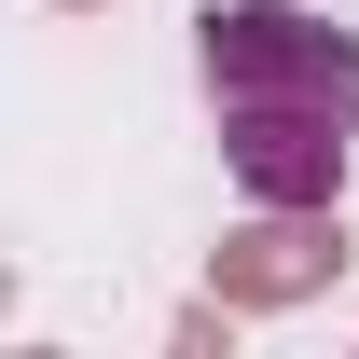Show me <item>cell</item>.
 Returning <instances> with one entry per match:
<instances>
[{"instance_id": "1", "label": "cell", "mask_w": 359, "mask_h": 359, "mask_svg": "<svg viewBox=\"0 0 359 359\" xmlns=\"http://www.w3.org/2000/svg\"><path fill=\"white\" fill-rule=\"evenodd\" d=\"M194 55H208L222 111H332V125H359V42L290 14V0H208Z\"/></svg>"}, {"instance_id": "2", "label": "cell", "mask_w": 359, "mask_h": 359, "mask_svg": "<svg viewBox=\"0 0 359 359\" xmlns=\"http://www.w3.org/2000/svg\"><path fill=\"white\" fill-rule=\"evenodd\" d=\"M222 166L249 180V208H332L346 194V125L332 111H222Z\"/></svg>"}, {"instance_id": "3", "label": "cell", "mask_w": 359, "mask_h": 359, "mask_svg": "<svg viewBox=\"0 0 359 359\" xmlns=\"http://www.w3.org/2000/svg\"><path fill=\"white\" fill-rule=\"evenodd\" d=\"M208 276H222V304H304L346 276V235H332V208H263L249 235H222Z\"/></svg>"}]
</instances>
